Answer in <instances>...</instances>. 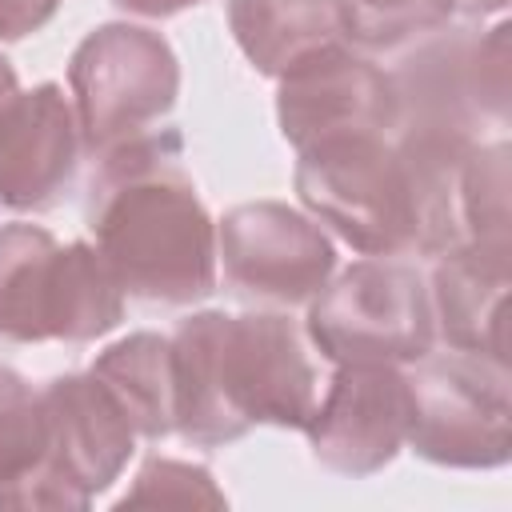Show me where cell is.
<instances>
[{"instance_id": "6da1fadb", "label": "cell", "mask_w": 512, "mask_h": 512, "mask_svg": "<svg viewBox=\"0 0 512 512\" xmlns=\"http://www.w3.org/2000/svg\"><path fill=\"white\" fill-rule=\"evenodd\" d=\"M88 228L124 296L196 304L216 292V220L180 164L176 136H140L92 176Z\"/></svg>"}, {"instance_id": "7a4b0ae2", "label": "cell", "mask_w": 512, "mask_h": 512, "mask_svg": "<svg viewBox=\"0 0 512 512\" xmlns=\"http://www.w3.org/2000/svg\"><path fill=\"white\" fill-rule=\"evenodd\" d=\"M176 432L220 448L256 424L300 428L316 408V368L280 312H192L172 336Z\"/></svg>"}, {"instance_id": "3957f363", "label": "cell", "mask_w": 512, "mask_h": 512, "mask_svg": "<svg viewBox=\"0 0 512 512\" xmlns=\"http://www.w3.org/2000/svg\"><path fill=\"white\" fill-rule=\"evenodd\" d=\"M124 320V288L88 240L60 244L40 224L0 228V340L84 344Z\"/></svg>"}, {"instance_id": "277c9868", "label": "cell", "mask_w": 512, "mask_h": 512, "mask_svg": "<svg viewBox=\"0 0 512 512\" xmlns=\"http://www.w3.org/2000/svg\"><path fill=\"white\" fill-rule=\"evenodd\" d=\"M296 196L312 220L328 224L364 256L416 248V192L392 136H332L296 152Z\"/></svg>"}, {"instance_id": "5b68a950", "label": "cell", "mask_w": 512, "mask_h": 512, "mask_svg": "<svg viewBox=\"0 0 512 512\" xmlns=\"http://www.w3.org/2000/svg\"><path fill=\"white\" fill-rule=\"evenodd\" d=\"M68 88L80 140L92 156H108L164 120L180 96V60L172 44L140 24L92 28L72 60Z\"/></svg>"}, {"instance_id": "8992f818", "label": "cell", "mask_w": 512, "mask_h": 512, "mask_svg": "<svg viewBox=\"0 0 512 512\" xmlns=\"http://www.w3.org/2000/svg\"><path fill=\"white\" fill-rule=\"evenodd\" d=\"M48 452L36 472L0 488V508L80 512L108 492L136 452V428L92 372H68L40 388Z\"/></svg>"}, {"instance_id": "52a82bcc", "label": "cell", "mask_w": 512, "mask_h": 512, "mask_svg": "<svg viewBox=\"0 0 512 512\" xmlns=\"http://www.w3.org/2000/svg\"><path fill=\"white\" fill-rule=\"evenodd\" d=\"M308 336L332 364H416L436 344L432 300L412 264H348L308 300Z\"/></svg>"}, {"instance_id": "ba28073f", "label": "cell", "mask_w": 512, "mask_h": 512, "mask_svg": "<svg viewBox=\"0 0 512 512\" xmlns=\"http://www.w3.org/2000/svg\"><path fill=\"white\" fill-rule=\"evenodd\" d=\"M412 416L404 444L444 468H500L512 456V384L508 364L444 352L416 360L408 376Z\"/></svg>"}, {"instance_id": "9c48e42d", "label": "cell", "mask_w": 512, "mask_h": 512, "mask_svg": "<svg viewBox=\"0 0 512 512\" xmlns=\"http://www.w3.org/2000/svg\"><path fill=\"white\" fill-rule=\"evenodd\" d=\"M216 260L240 296L292 308L328 284L336 248L312 216L280 200H248L216 224Z\"/></svg>"}, {"instance_id": "30bf717a", "label": "cell", "mask_w": 512, "mask_h": 512, "mask_svg": "<svg viewBox=\"0 0 512 512\" xmlns=\"http://www.w3.org/2000/svg\"><path fill=\"white\" fill-rule=\"evenodd\" d=\"M508 24L488 36H448L420 48L392 76L400 124H432L476 136L480 120H508Z\"/></svg>"}, {"instance_id": "8fae6325", "label": "cell", "mask_w": 512, "mask_h": 512, "mask_svg": "<svg viewBox=\"0 0 512 512\" xmlns=\"http://www.w3.org/2000/svg\"><path fill=\"white\" fill-rule=\"evenodd\" d=\"M276 120L296 152L332 136H392L400 128V96L384 68L336 44L280 76Z\"/></svg>"}, {"instance_id": "7c38bea8", "label": "cell", "mask_w": 512, "mask_h": 512, "mask_svg": "<svg viewBox=\"0 0 512 512\" xmlns=\"http://www.w3.org/2000/svg\"><path fill=\"white\" fill-rule=\"evenodd\" d=\"M408 416L412 392L396 364H336L304 432L324 468L340 476H372L404 448Z\"/></svg>"}, {"instance_id": "4fadbf2b", "label": "cell", "mask_w": 512, "mask_h": 512, "mask_svg": "<svg viewBox=\"0 0 512 512\" xmlns=\"http://www.w3.org/2000/svg\"><path fill=\"white\" fill-rule=\"evenodd\" d=\"M80 124L64 88L44 80L0 104V204L48 212L68 192L80 164Z\"/></svg>"}, {"instance_id": "5bb4252c", "label": "cell", "mask_w": 512, "mask_h": 512, "mask_svg": "<svg viewBox=\"0 0 512 512\" xmlns=\"http://www.w3.org/2000/svg\"><path fill=\"white\" fill-rule=\"evenodd\" d=\"M512 248L456 244L440 252L432 268V320L452 352H472L508 364L504 344V304L512 284Z\"/></svg>"}, {"instance_id": "9a60e30c", "label": "cell", "mask_w": 512, "mask_h": 512, "mask_svg": "<svg viewBox=\"0 0 512 512\" xmlns=\"http://www.w3.org/2000/svg\"><path fill=\"white\" fill-rule=\"evenodd\" d=\"M228 28L252 68L272 80L324 48L348 44L336 0H228Z\"/></svg>"}, {"instance_id": "2e32d148", "label": "cell", "mask_w": 512, "mask_h": 512, "mask_svg": "<svg viewBox=\"0 0 512 512\" xmlns=\"http://www.w3.org/2000/svg\"><path fill=\"white\" fill-rule=\"evenodd\" d=\"M112 400L124 408L128 424L144 440H164L176 432V368L172 336L132 332L104 348L88 368Z\"/></svg>"}, {"instance_id": "e0dca14e", "label": "cell", "mask_w": 512, "mask_h": 512, "mask_svg": "<svg viewBox=\"0 0 512 512\" xmlns=\"http://www.w3.org/2000/svg\"><path fill=\"white\" fill-rule=\"evenodd\" d=\"M336 4L344 20V40L368 52H392L456 24L444 0H336Z\"/></svg>"}, {"instance_id": "ac0fdd59", "label": "cell", "mask_w": 512, "mask_h": 512, "mask_svg": "<svg viewBox=\"0 0 512 512\" xmlns=\"http://www.w3.org/2000/svg\"><path fill=\"white\" fill-rule=\"evenodd\" d=\"M460 228L464 244H508V144H476L460 172Z\"/></svg>"}, {"instance_id": "d6986e66", "label": "cell", "mask_w": 512, "mask_h": 512, "mask_svg": "<svg viewBox=\"0 0 512 512\" xmlns=\"http://www.w3.org/2000/svg\"><path fill=\"white\" fill-rule=\"evenodd\" d=\"M48 452L44 396L8 364H0V488L40 468Z\"/></svg>"}, {"instance_id": "ffe728a7", "label": "cell", "mask_w": 512, "mask_h": 512, "mask_svg": "<svg viewBox=\"0 0 512 512\" xmlns=\"http://www.w3.org/2000/svg\"><path fill=\"white\" fill-rule=\"evenodd\" d=\"M140 504H176V508H224V492L216 488L212 472L188 460H168V456H152L144 460V468L136 472V484L128 488V496L120 500V508H140Z\"/></svg>"}, {"instance_id": "44dd1931", "label": "cell", "mask_w": 512, "mask_h": 512, "mask_svg": "<svg viewBox=\"0 0 512 512\" xmlns=\"http://www.w3.org/2000/svg\"><path fill=\"white\" fill-rule=\"evenodd\" d=\"M60 12V0H0V40H24Z\"/></svg>"}, {"instance_id": "7402d4cb", "label": "cell", "mask_w": 512, "mask_h": 512, "mask_svg": "<svg viewBox=\"0 0 512 512\" xmlns=\"http://www.w3.org/2000/svg\"><path fill=\"white\" fill-rule=\"evenodd\" d=\"M120 12H132V16H148V20H164V16H176L184 8H196L204 0H112Z\"/></svg>"}, {"instance_id": "603a6c76", "label": "cell", "mask_w": 512, "mask_h": 512, "mask_svg": "<svg viewBox=\"0 0 512 512\" xmlns=\"http://www.w3.org/2000/svg\"><path fill=\"white\" fill-rule=\"evenodd\" d=\"M452 20H484V16H500L508 8V0H444Z\"/></svg>"}, {"instance_id": "cb8c5ba5", "label": "cell", "mask_w": 512, "mask_h": 512, "mask_svg": "<svg viewBox=\"0 0 512 512\" xmlns=\"http://www.w3.org/2000/svg\"><path fill=\"white\" fill-rule=\"evenodd\" d=\"M12 92H16V68H12V64L0 56V104H4Z\"/></svg>"}]
</instances>
